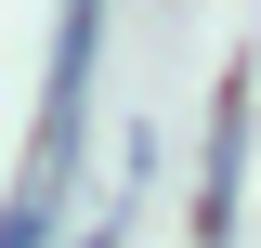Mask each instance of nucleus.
Returning <instances> with one entry per match:
<instances>
[{
    "label": "nucleus",
    "instance_id": "obj_1",
    "mask_svg": "<svg viewBox=\"0 0 261 248\" xmlns=\"http://www.w3.org/2000/svg\"><path fill=\"white\" fill-rule=\"evenodd\" d=\"M235 183H248V65L222 79V105H209V183H196V235L235 248Z\"/></svg>",
    "mask_w": 261,
    "mask_h": 248
},
{
    "label": "nucleus",
    "instance_id": "obj_2",
    "mask_svg": "<svg viewBox=\"0 0 261 248\" xmlns=\"http://www.w3.org/2000/svg\"><path fill=\"white\" fill-rule=\"evenodd\" d=\"M39 222H53V183H39V196H27L13 222H0V248H39Z\"/></svg>",
    "mask_w": 261,
    "mask_h": 248
}]
</instances>
